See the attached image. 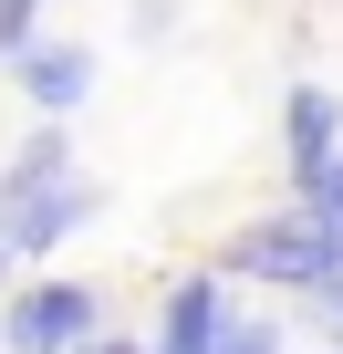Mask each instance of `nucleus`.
<instances>
[{
    "label": "nucleus",
    "instance_id": "obj_1",
    "mask_svg": "<svg viewBox=\"0 0 343 354\" xmlns=\"http://www.w3.org/2000/svg\"><path fill=\"white\" fill-rule=\"evenodd\" d=\"M84 219H94V188L73 177V146H63V125H42V136L11 156V177H0V240H11V261H32V250L73 240Z\"/></svg>",
    "mask_w": 343,
    "mask_h": 354
},
{
    "label": "nucleus",
    "instance_id": "obj_2",
    "mask_svg": "<svg viewBox=\"0 0 343 354\" xmlns=\"http://www.w3.org/2000/svg\"><path fill=\"white\" fill-rule=\"evenodd\" d=\"M229 271H239V281H291V292H312V281L333 271V250H322V219H312V209H291V219H260V230H239V240H229Z\"/></svg>",
    "mask_w": 343,
    "mask_h": 354
},
{
    "label": "nucleus",
    "instance_id": "obj_3",
    "mask_svg": "<svg viewBox=\"0 0 343 354\" xmlns=\"http://www.w3.org/2000/svg\"><path fill=\"white\" fill-rule=\"evenodd\" d=\"M0 333H11V344H94L104 333V302L84 281H32L11 313H0Z\"/></svg>",
    "mask_w": 343,
    "mask_h": 354
},
{
    "label": "nucleus",
    "instance_id": "obj_4",
    "mask_svg": "<svg viewBox=\"0 0 343 354\" xmlns=\"http://www.w3.org/2000/svg\"><path fill=\"white\" fill-rule=\"evenodd\" d=\"M229 323H239V313H229V292L198 271V281H177V292H166L156 344H166V354H208V344H229Z\"/></svg>",
    "mask_w": 343,
    "mask_h": 354
},
{
    "label": "nucleus",
    "instance_id": "obj_5",
    "mask_svg": "<svg viewBox=\"0 0 343 354\" xmlns=\"http://www.w3.org/2000/svg\"><path fill=\"white\" fill-rule=\"evenodd\" d=\"M281 125H291V188H312V177L333 167V146H343V104H333L322 84H291Z\"/></svg>",
    "mask_w": 343,
    "mask_h": 354
},
{
    "label": "nucleus",
    "instance_id": "obj_6",
    "mask_svg": "<svg viewBox=\"0 0 343 354\" xmlns=\"http://www.w3.org/2000/svg\"><path fill=\"white\" fill-rule=\"evenodd\" d=\"M11 73H21V94H32L42 115H73V104L94 94V53H84V42H32Z\"/></svg>",
    "mask_w": 343,
    "mask_h": 354
},
{
    "label": "nucleus",
    "instance_id": "obj_7",
    "mask_svg": "<svg viewBox=\"0 0 343 354\" xmlns=\"http://www.w3.org/2000/svg\"><path fill=\"white\" fill-rule=\"evenodd\" d=\"M32 11H42V0H0V63L32 53Z\"/></svg>",
    "mask_w": 343,
    "mask_h": 354
},
{
    "label": "nucleus",
    "instance_id": "obj_8",
    "mask_svg": "<svg viewBox=\"0 0 343 354\" xmlns=\"http://www.w3.org/2000/svg\"><path fill=\"white\" fill-rule=\"evenodd\" d=\"M302 209H322V219H343V146H333V167L302 188Z\"/></svg>",
    "mask_w": 343,
    "mask_h": 354
},
{
    "label": "nucleus",
    "instance_id": "obj_9",
    "mask_svg": "<svg viewBox=\"0 0 343 354\" xmlns=\"http://www.w3.org/2000/svg\"><path fill=\"white\" fill-rule=\"evenodd\" d=\"M312 292H322V333H343V271H322Z\"/></svg>",
    "mask_w": 343,
    "mask_h": 354
},
{
    "label": "nucleus",
    "instance_id": "obj_10",
    "mask_svg": "<svg viewBox=\"0 0 343 354\" xmlns=\"http://www.w3.org/2000/svg\"><path fill=\"white\" fill-rule=\"evenodd\" d=\"M0 271H11V240H0Z\"/></svg>",
    "mask_w": 343,
    "mask_h": 354
}]
</instances>
